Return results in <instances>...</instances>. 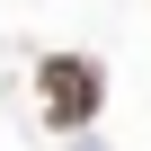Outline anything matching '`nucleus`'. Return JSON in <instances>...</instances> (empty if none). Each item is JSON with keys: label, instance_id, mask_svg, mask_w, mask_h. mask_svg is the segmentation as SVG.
Instances as JSON below:
<instances>
[{"label": "nucleus", "instance_id": "nucleus-1", "mask_svg": "<svg viewBox=\"0 0 151 151\" xmlns=\"http://www.w3.org/2000/svg\"><path fill=\"white\" fill-rule=\"evenodd\" d=\"M36 107L53 133H89L98 107H107V62L98 53H45L36 62Z\"/></svg>", "mask_w": 151, "mask_h": 151}, {"label": "nucleus", "instance_id": "nucleus-2", "mask_svg": "<svg viewBox=\"0 0 151 151\" xmlns=\"http://www.w3.org/2000/svg\"><path fill=\"white\" fill-rule=\"evenodd\" d=\"M80 151H98V142H80Z\"/></svg>", "mask_w": 151, "mask_h": 151}]
</instances>
